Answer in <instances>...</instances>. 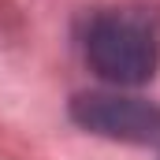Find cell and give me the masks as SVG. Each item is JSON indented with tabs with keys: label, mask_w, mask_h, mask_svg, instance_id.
<instances>
[{
	"label": "cell",
	"mask_w": 160,
	"mask_h": 160,
	"mask_svg": "<svg viewBox=\"0 0 160 160\" xmlns=\"http://www.w3.org/2000/svg\"><path fill=\"white\" fill-rule=\"evenodd\" d=\"M86 60L116 86H142L160 60V19L145 8L101 11L86 30Z\"/></svg>",
	"instance_id": "1"
},
{
	"label": "cell",
	"mask_w": 160,
	"mask_h": 160,
	"mask_svg": "<svg viewBox=\"0 0 160 160\" xmlns=\"http://www.w3.org/2000/svg\"><path fill=\"white\" fill-rule=\"evenodd\" d=\"M75 119L86 130L123 138V142H153L160 145V108L138 97L119 93H86L75 101Z\"/></svg>",
	"instance_id": "2"
}]
</instances>
